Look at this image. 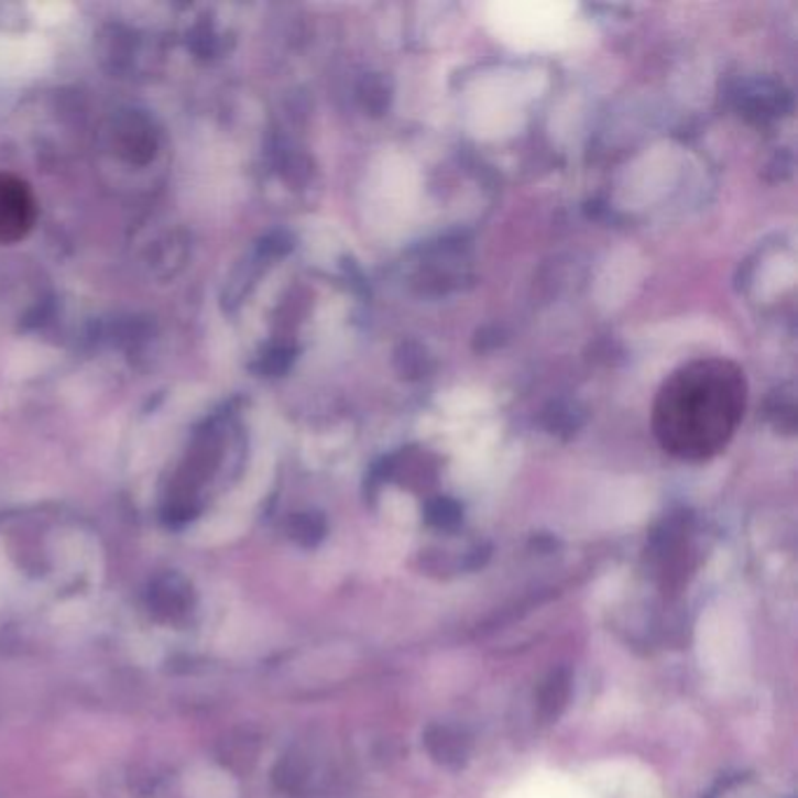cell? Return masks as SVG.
Wrapping results in <instances>:
<instances>
[{"label": "cell", "mask_w": 798, "mask_h": 798, "mask_svg": "<svg viewBox=\"0 0 798 798\" xmlns=\"http://www.w3.org/2000/svg\"><path fill=\"white\" fill-rule=\"evenodd\" d=\"M35 220V201L26 185L0 174V241L22 239Z\"/></svg>", "instance_id": "1"}, {"label": "cell", "mask_w": 798, "mask_h": 798, "mask_svg": "<svg viewBox=\"0 0 798 798\" xmlns=\"http://www.w3.org/2000/svg\"><path fill=\"white\" fill-rule=\"evenodd\" d=\"M740 106L745 116L756 118V120H766V118L783 116L785 110H789L791 99L779 85H775L770 80H761V83H752L742 89Z\"/></svg>", "instance_id": "2"}, {"label": "cell", "mask_w": 798, "mask_h": 798, "mask_svg": "<svg viewBox=\"0 0 798 798\" xmlns=\"http://www.w3.org/2000/svg\"><path fill=\"white\" fill-rule=\"evenodd\" d=\"M426 747L442 766H461L469 756V742L448 726H436L426 733Z\"/></svg>", "instance_id": "3"}, {"label": "cell", "mask_w": 798, "mask_h": 798, "mask_svg": "<svg viewBox=\"0 0 798 798\" xmlns=\"http://www.w3.org/2000/svg\"><path fill=\"white\" fill-rule=\"evenodd\" d=\"M357 97L365 113L382 116L386 113L389 103H392V80L384 73H365L359 80Z\"/></svg>", "instance_id": "4"}, {"label": "cell", "mask_w": 798, "mask_h": 798, "mask_svg": "<svg viewBox=\"0 0 798 798\" xmlns=\"http://www.w3.org/2000/svg\"><path fill=\"white\" fill-rule=\"evenodd\" d=\"M571 698V675L567 670L553 673L539 693V710L544 719H558Z\"/></svg>", "instance_id": "5"}, {"label": "cell", "mask_w": 798, "mask_h": 798, "mask_svg": "<svg viewBox=\"0 0 798 798\" xmlns=\"http://www.w3.org/2000/svg\"><path fill=\"white\" fill-rule=\"evenodd\" d=\"M394 365L398 370V375L405 378V380H422V378H426L434 370L429 351H426L417 342H403L396 349Z\"/></svg>", "instance_id": "6"}, {"label": "cell", "mask_w": 798, "mask_h": 798, "mask_svg": "<svg viewBox=\"0 0 798 798\" xmlns=\"http://www.w3.org/2000/svg\"><path fill=\"white\" fill-rule=\"evenodd\" d=\"M151 602L157 606L155 611H160V614L170 616V619L176 614H183L190 602V586L183 581H174V579L160 581L157 588L153 590Z\"/></svg>", "instance_id": "7"}, {"label": "cell", "mask_w": 798, "mask_h": 798, "mask_svg": "<svg viewBox=\"0 0 798 798\" xmlns=\"http://www.w3.org/2000/svg\"><path fill=\"white\" fill-rule=\"evenodd\" d=\"M544 424H546V429L550 434L571 436V434H577L581 429L583 413L573 403L558 401V403H553L548 411L544 413Z\"/></svg>", "instance_id": "8"}, {"label": "cell", "mask_w": 798, "mask_h": 798, "mask_svg": "<svg viewBox=\"0 0 798 798\" xmlns=\"http://www.w3.org/2000/svg\"><path fill=\"white\" fill-rule=\"evenodd\" d=\"M426 520L438 529H455L461 523V506L455 499L438 496L426 504Z\"/></svg>", "instance_id": "9"}, {"label": "cell", "mask_w": 798, "mask_h": 798, "mask_svg": "<svg viewBox=\"0 0 798 798\" xmlns=\"http://www.w3.org/2000/svg\"><path fill=\"white\" fill-rule=\"evenodd\" d=\"M293 536L298 539L300 544L305 546H314L319 544L324 539V532H326V525L324 520L319 515L314 513H305V515H298L293 520V527H291Z\"/></svg>", "instance_id": "10"}, {"label": "cell", "mask_w": 798, "mask_h": 798, "mask_svg": "<svg viewBox=\"0 0 798 798\" xmlns=\"http://www.w3.org/2000/svg\"><path fill=\"white\" fill-rule=\"evenodd\" d=\"M501 345V332L499 328H482L478 332V340H475V349H492V347H499Z\"/></svg>", "instance_id": "11"}]
</instances>
